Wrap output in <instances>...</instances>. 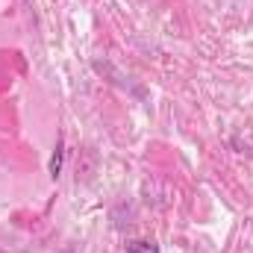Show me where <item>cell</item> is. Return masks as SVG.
Instances as JSON below:
<instances>
[{
	"instance_id": "6da1fadb",
	"label": "cell",
	"mask_w": 253,
	"mask_h": 253,
	"mask_svg": "<svg viewBox=\"0 0 253 253\" xmlns=\"http://www.w3.org/2000/svg\"><path fill=\"white\" fill-rule=\"evenodd\" d=\"M62 156H65V141L62 135H59V141H56V147H53V156H50V180H59V174H62Z\"/></svg>"
},
{
	"instance_id": "7a4b0ae2",
	"label": "cell",
	"mask_w": 253,
	"mask_h": 253,
	"mask_svg": "<svg viewBox=\"0 0 253 253\" xmlns=\"http://www.w3.org/2000/svg\"><path fill=\"white\" fill-rule=\"evenodd\" d=\"M126 253H159V245L150 239H132L126 242Z\"/></svg>"
}]
</instances>
